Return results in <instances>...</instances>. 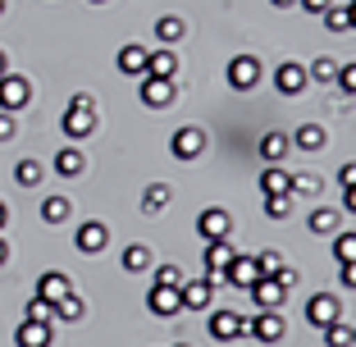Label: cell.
Here are the masks:
<instances>
[{
	"mask_svg": "<svg viewBox=\"0 0 356 347\" xmlns=\"http://www.w3.org/2000/svg\"><path fill=\"white\" fill-rule=\"evenodd\" d=\"M96 124H101V119H96V101L87 92H78L74 101H69V110H64V133L74 137V142H83V137L96 133Z\"/></svg>",
	"mask_w": 356,
	"mask_h": 347,
	"instance_id": "6da1fadb",
	"label": "cell"
},
{
	"mask_svg": "<svg viewBox=\"0 0 356 347\" xmlns=\"http://www.w3.org/2000/svg\"><path fill=\"white\" fill-rule=\"evenodd\" d=\"M338 320H343V306H338L334 293H315L311 302H306V325H311V329H320V334H325V329L338 325Z\"/></svg>",
	"mask_w": 356,
	"mask_h": 347,
	"instance_id": "7a4b0ae2",
	"label": "cell"
},
{
	"mask_svg": "<svg viewBox=\"0 0 356 347\" xmlns=\"http://www.w3.org/2000/svg\"><path fill=\"white\" fill-rule=\"evenodd\" d=\"M28 101H32V83L23 74H10V69H5V74H0V110L19 115Z\"/></svg>",
	"mask_w": 356,
	"mask_h": 347,
	"instance_id": "3957f363",
	"label": "cell"
},
{
	"mask_svg": "<svg viewBox=\"0 0 356 347\" xmlns=\"http://www.w3.org/2000/svg\"><path fill=\"white\" fill-rule=\"evenodd\" d=\"M224 78H229L233 92H252V87L261 83V60H256V55H233L229 69H224Z\"/></svg>",
	"mask_w": 356,
	"mask_h": 347,
	"instance_id": "277c9868",
	"label": "cell"
},
{
	"mask_svg": "<svg viewBox=\"0 0 356 347\" xmlns=\"http://www.w3.org/2000/svg\"><path fill=\"white\" fill-rule=\"evenodd\" d=\"M215 284H220V279H210V274H201V279H183V288H178L183 311H206V306L215 302Z\"/></svg>",
	"mask_w": 356,
	"mask_h": 347,
	"instance_id": "5b68a950",
	"label": "cell"
},
{
	"mask_svg": "<svg viewBox=\"0 0 356 347\" xmlns=\"http://www.w3.org/2000/svg\"><path fill=\"white\" fill-rule=\"evenodd\" d=\"M137 96H142V106H151V110H165V106H174L178 101V87H174V78H142V87H137Z\"/></svg>",
	"mask_w": 356,
	"mask_h": 347,
	"instance_id": "8992f818",
	"label": "cell"
},
{
	"mask_svg": "<svg viewBox=\"0 0 356 347\" xmlns=\"http://www.w3.org/2000/svg\"><path fill=\"white\" fill-rule=\"evenodd\" d=\"M197 233H201V242H220V238H229V233H233L229 211H220V206H206V211L197 215Z\"/></svg>",
	"mask_w": 356,
	"mask_h": 347,
	"instance_id": "52a82bcc",
	"label": "cell"
},
{
	"mask_svg": "<svg viewBox=\"0 0 356 347\" xmlns=\"http://www.w3.org/2000/svg\"><path fill=\"white\" fill-rule=\"evenodd\" d=\"M169 151H174V160H197L201 151H206V128H197V124L178 128L174 142H169Z\"/></svg>",
	"mask_w": 356,
	"mask_h": 347,
	"instance_id": "ba28073f",
	"label": "cell"
},
{
	"mask_svg": "<svg viewBox=\"0 0 356 347\" xmlns=\"http://www.w3.org/2000/svg\"><path fill=\"white\" fill-rule=\"evenodd\" d=\"M247 334L261 338V343H279L288 334V320H283V311H261L256 320H247Z\"/></svg>",
	"mask_w": 356,
	"mask_h": 347,
	"instance_id": "9c48e42d",
	"label": "cell"
},
{
	"mask_svg": "<svg viewBox=\"0 0 356 347\" xmlns=\"http://www.w3.org/2000/svg\"><path fill=\"white\" fill-rule=\"evenodd\" d=\"M74 247L83 256H96V252H105L110 247V229H105L101 220H87V224H78V238H74Z\"/></svg>",
	"mask_w": 356,
	"mask_h": 347,
	"instance_id": "30bf717a",
	"label": "cell"
},
{
	"mask_svg": "<svg viewBox=\"0 0 356 347\" xmlns=\"http://www.w3.org/2000/svg\"><path fill=\"white\" fill-rule=\"evenodd\" d=\"M247 334V320L238 316V311H215L210 316V338L215 343H233V338H242Z\"/></svg>",
	"mask_w": 356,
	"mask_h": 347,
	"instance_id": "8fae6325",
	"label": "cell"
},
{
	"mask_svg": "<svg viewBox=\"0 0 356 347\" xmlns=\"http://www.w3.org/2000/svg\"><path fill=\"white\" fill-rule=\"evenodd\" d=\"M306 83H311V78H306V64H279V69H274V87H279L283 96H302L306 92Z\"/></svg>",
	"mask_w": 356,
	"mask_h": 347,
	"instance_id": "7c38bea8",
	"label": "cell"
},
{
	"mask_svg": "<svg viewBox=\"0 0 356 347\" xmlns=\"http://www.w3.org/2000/svg\"><path fill=\"white\" fill-rule=\"evenodd\" d=\"M147 46H137V42H128V46H119V55H115V64H119V74L124 78H147Z\"/></svg>",
	"mask_w": 356,
	"mask_h": 347,
	"instance_id": "4fadbf2b",
	"label": "cell"
},
{
	"mask_svg": "<svg viewBox=\"0 0 356 347\" xmlns=\"http://www.w3.org/2000/svg\"><path fill=\"white\" fill-rule=\"evenodd\" d=\"M147 306H151V316H156V320H169V316L183 311V297H178V288H156V284H151Z\"/></svg>",
	"mask_w": 356,
	"mask_h": 347,
	"instance_id": "5bb4252c",
	"label": "cell"
},
{
	"mask_svg": "<svg viewBox=\"0 0 356 347\" xmlns=\"http://www.w3.org/2000/svg\"><path fill=\"white\" fill-rule=\"evenodd\" d=\"M247 293L256 297V306H261V311H279V306L288 302V288H283L279 279H256Z\"/></svg>",
	"mask_w": 356,
	"mask_h": 347,
	"instance_id": "9a60e30c",
	"label": "cell"
},
{
	"mask_svg": "<svg viewBox=\"0 0 356 347\" xmlns=\"http://www.w3.org/2000/svg\"><path fill=\"white\" fill-rule=\"evenodd\" d=\"M220 279H224V284H233V288H252L256 279H261V270H256V256H233L229 270H224Z\"/></svg>",
	"mask_w": 356,
	"mask_h": 347,
	"instance_id": "2e32d148",
	"label": "cell"
},
{
	"mask_svg": "<svg viewBox=\"0 0 356 347\" xmlns=\"http://www.w3.org/2000/svg\"><path fill=\"white\" fill-rule=\"evenodd\" d=\"M74 293V284H69V274L64 270H42V279H37V297H46V302H60V297Z\"/></svg>",
	"mask_w": 356,
	"mask_h": 347,
	"instance_id": "e0dca14e",
	"label": "cell"
},
{
	"mask_svg": "<svg viewBox=\"0 0 356 347\" xmlns=\"http://www.w3.org/2000/svg\"><path fill=\"white\" fill-rule=\"evenodd\" d=\"M261 192L265 197H293V174L283 165H265L261 169Z\"/></svg>",
	"mask_w": 356,
	"mask_h": 347,
	"instance_id": "ac0fdd59",
	"label": "cell"
},
{
	"mask_svg": "<svg viewBox=\"0 0 356 347\" xmlns=\"http://www.w3.org/2000/svg\"><path fill=\"white\" fill-rule=\"evenodd\" d=\"M233 247H229V238H220V242H206V252H201V261H206V274L210 279H220L224 270H229V261H233Z\"/></svg>",
	"mask_w": 356,
	"mask_h": 347,
	"instance_id": "d6986e66",
	"label": "cell"
},
{
	"mask_svg": "<svg viewBox=\"0 0 356 347\" xmlns=\"http://www.w3.org/2000/svg\"><path fill=\"white\" fill-rule=\"evenodd\" d=\"M51 338H55V325H37V320H23L14 329V343L19 347H51Z\"/></svg>",
	"mask_w": 356,
	"mask_h": 347,
	"instance_id": "ffe728a7",
	"label": "cell"
},
{
	"mask_svg": "<svg viewBox=\"0 0 356 347\" xmlns=\"http://www.w3.org/2000/svg\"><path fill=\"white\" fill-rule=\"evenodd\" d=\"M147 74H151V78H174V74H178V55H174V46H165V51H151V55H147Z\"/></svg>",
	"mask_w": 356,
	"mask_h": 347,
	"instance_id": "44dd1931",
	"label": "cell"
},
{
	"mask_svg": "<svg viewBox=\"0 0 356 347\" xmlns=\"http://www.w3.org/2000/svg\"><path fill=\"white\" fill-rule=\"evenodd\" d=\"M183 32H188V23L178 19V14H160V19H156V37H160V46H178V42H183Z\"/></svg>",
	"mask_w": 356,
	"mask_h": 347,
	"instance_id": "7402d4cb",
	"label": "cell"
},
{
	"mask_svg": "<svg viewBox=\"0 0 356 347\" xmlns=\"http://www.w3.org/2000/svg\"><path fill=\"white\" fill-rule=\"evenodd\" d=\"M83 169H87V156L78 147H64L60 156H55V174H64V179H78Z\"/></svg>",
	"mask_w": 356,
	"mask_h": 347,
	"instance_id": "603a6c76",
	"label": "cell"
},
{
	"mask_svg": "<svg viewBox=\"0 0 356 347\" xmlns=\"http://www.w3.org/2000/svg\"><path fill=\"white\" fill-rule=\"evenodd\" d=\"M169 201H174V188H169V183H151V188L142 192V211H147V215H160Z\"/></svg>",
	"mask_w": 356,
	"mask_h": 347,
	"instance_id": "cb8c5ba5",
	"label": "cell"
},
{
	"mask_svg": "<svg viewBox=\"0 0 356 347\" xmlns=\"http://www.w3.org/2000/svg\"><path fill=\"white\" fill-rule=\"evenodd\" d=\"M69 215H74V201L69 197H46L42 201V220L46 224H69Z\"/></svg>",
	"mask_w": 356,
	"mask_h": 347,
	"instance_id": "d4e9b609",
	"label": "cell"
},
{
	"mask_svg": "<svg viewBox=\"0 0 356 347\" xmlns=\"http://www.w3.org/2000/svg\"><path fill=\"white\" fill-rule=\"evenodd\" d=\"M293 142H297V147H302V151H320V147H325V142H329V133H325V128H320V124H302V128H297V133H293Z\"/></svg>",
	"mask_w": 356,
	"mask_h": 347,
	"instance_id": "484cf974",
	"label": "cell"
},
{
	"mask_svg": "<svg viewBox=\"0 0 356 347\" xmlns=\"http://www.w3.org/2000/svg\"><path fill=\"white\" fill-rule=\"evenodd\" d=\"M124 270H128V274L151 270V247H147V242H133V247H124Z\"/></svg>",
	"mask_w": 356,
	"mask_h": 347,
	"instance_id": "4316f807",
	"label": "cell"
},
{
	"mask_svg": "<svg viewBox=\"0 0 356 347\" xmlns=\"http://www.w3.org/2000/svg\"><path fill=\"white\" fill-rule=\"evenodd\" d=\"M288 147H293V142H288L283 133H265V137H261V160H270V165H279V160L288 156Z\"/></svg>",
	"mask_w": 356,
	"mask_h": 347,
	"instance_id": "83f0119b",
	"label": "cell"
},
{
	"mask_svg": "<svg viewBox=\"0 0 356 347\" xmlns=\"http://www.w3.org/2000/svg\"><path fill=\"white\" fill-rule=\"evenodd\" d=\"M42 179H46V169L37 165V160H19V165H14V183H19V188H37Z\"/></svg>",
	"mask_w": 356,
	"mask_h": 347,
	"instance_id": "f1b7e54d",
	"label": "cell"
},
{
	"mask_svg": "<svg viewBox=\"0 0 356 347\" xmlns=\"http://www.w3.org/2000/svg\"><path fill=\"white\" fill-rule=\"evenodd\" d=\"M306 224H311V233H338V211L334 206H315Z\"/></svg>",
	"mask_w": 356,
	"mask_h": 347,
	"instance_id": "f546056e",
	"label": "cell"
},
{
	"mask_svg": "<svg viewBox=\"0 0 356 347\" xmlns=\"http://www.w3.org/2000/svg\"><path fill=\"white\" fill-rule=\"evenodd\" d=\"M23 320H37V325H55V306L46 302V297L32 293V302H28V311H23Z\"/></svg>",
	"mask_w": 356,
	"mask_h": 347,
	"instance_id": "4dcf8cb0",
	"label": "cell"
},
{
	"mask_svg": "<svg viewBox=\"0 0 356 347\" xmlns=\"http://www.w3.org/2000/svg\"><path fill=\"white\" fill-rule=\"evenodd\" d=\"M83 311H87V302L78 293H69V297L55 302V320H83Z\"/></svg>",
	"mask_w": 356,
	"mask_h": 347,
	"instance_id": "1f68e13d",
	"label": "cell"
},
{
	"mask_svg": "<svg viewBox=\"0 0 356 347\" xmlns=\"http://www.w3.org/2000/svg\"><path fill=\"white\" fill-rule=\"evenodd\" d=\"M320 192H325L320 174H293V197H320Z\"/></svg>",
	"mask_w": 356,
	"mask_h": 347,
	"instance_id": "d6a6232c",
	"label": "cell"
},
{
	"mask_svg": "<svg viewBox=\"0 0 356 347\" xmlns=\"http://www.w3.org/2000/svg\"><path fill=\"white\" fill-rule=\"evenodd\" d=\"M334 256H338V265L356 261V233H334Z\"/></svg>",
	"mask_w": 356,
	"mask_h": 347,
	"instance_id": "836d02e7",
	"label": "cell"
},
{
	"mask_svg": "<svg viewBox=\"0 0 356 347\" xmlns=\"http://www.w3.org/2000/svg\"><path fill=\"white\" fill-rule=\"evenodd\" d=\"M325 28L329 32H352V14H347V5H329V10H325Z\"/></svg>",
	"mask_w": 356,
	"mask_h": 347,
	"instance_id": "e575fe53",
	"label": "cell"
},
{
	"mask_svg": "<svg viewBox=\"0 0 356 347\" xmlns=\"http://www.w3.org/2000/svg\"><path fill=\"white\" fill-rule=\"evenodd\" d=\"M306 78H315V83H334V78H338V64L329 60V55H320V60L306 69Z\"/></svg>",
	"mask_w": 356,
	"mask_h": 347,
	"instance_id": "d590c367",
	"label": "cell"
},
{
	"mask_svg": "<svg viewBox=\"0 0 356 347\" xmlns=\"http://www.w3.org/2000/svg\"><path fill=\"white\" fill-rule=\"evenodd\" d=\"M325 347H356V338H352V329L338 320V325H329L325 329Z\"/></svg>",
	"mask_w": 356,
	"mask_h": 347,
	"instance_id": "8d00e7d4",
	"label": "cell"
},
{
	"mask_svg": "<svg viewBox=\"0 0 356 347\" xmlns=\"http://www.w3.org/2000/svg\"><path fill=\"white\" fill-rule=\"evenodd\" d=\"M256 270H261V279H274V274L283 270V256L279 252H261L256 256Z\"/></svg>",
	"mask_w": 356,
	"mask_h": 347,
	"instance_id": "74e56055",
	"label": "cell"
},
{
	"mask_svg": "<svg viewBox=\"0 0 356 347\" xmlns=\"http://www.w3.org/2000/svg\"><path fill=\"white\" fill-rule=\"evenodd\" d=\"M265 215L270 220H288L293 215V197H265Z\"/></svg>",
	"mask_w": 356,
	"mask_h": 347,
	"instance_id": "f35d334b",
	"label": "cell"
},
{
	"mask_svg": "<svg viewBox=\"0 0 356 347\" xmlns=\"http://www.w3.org/2000/svg\"><path fill=\"white\" fill-rule=\"evenodd\" d=\"M156 288H183V274H178V265H156Z\"/></svg>",
	"mask_w": 356,
	"mask_h": 347,
	"instance_id": "ab89813d",
	"label": "cell"
},
{
	"mask_svg": "<svg viewBox=\"0 0 356 347\" xmlns=\"http://www.w3.org/2000/svg\"><path fill=\"white\" fill-rule=\"evenodd\" d=\"M338 87H343L347 96H356V64H343V69H338V78H334Z\"/></svg>",
	"mask_w": 356,
	"mask_h": 347,
	"instance_id": "60d3db41",
	"label": "cell"
},
{
	"mask_svg": "<svg viewBox=\"0 0 356 347\" xmlns=\"http://www.w3.org/2000/svg\"><path fill=\"white\" fill-rule=\"evenodd\" d=\"M14 133H19L14 115H10V110H0V142H14Z\"/></svg>",
	"mask_w": 356,
	"mask_h": 347,
	"instance_id": "b9f144b4",
	"label": "cell"
},
{
	"mask_svg": "<svg viewBox=\"0 0 356 347\" xmlns=\"http://www.w3.org/2000/svg\"><path fill=\"white\" fill-rule=\"evenodd\" d=\"M338 284H343V288H352V293H356V261L338 270Z\"/></svg>",
	"mask_w": 356,
	"mask_h": 347,
	"instance_id": "7bdbcfd3",
	"label": "cell"
},
{
	"mask_svg": "<svg viewBox=\"0 0 356 347\" xmlns=\"http://www.w3.org/2000/svg\"><path fill=\"white\" fill-rule=\"evenodd\" d=\"M338 183H343V188H352V183H356V160H347V165L338 169Z\"/></svg>",
	"mask_w": 356,
	"mask_h": 347,
	"instance_id": "ee69618b",
	"label": "cell"
},
{
	"mask_svg": "<svg viewBox=\"0 0 356 347\" xmlns=\"http://www.w3.org/2000/svg\"><path fill=\"white\" fill-rule=\"evenodd\" d=\"M297 5H302V10H306V14H325V10H329V5H334V0H297Z\"/></svg>",
	"mask_w": 356,
	"mask_h": 347,
	"instance_id": "f6af8a7d",
	"label": "cell"
},
{
	"mask_svg": "<svg viewBox=\"0 0 356 347\" xmlns=\"http://www.w3.org/2000/svg\"><path fill=\"white\" fill-rule=\"evenodd\" d=\"M274 279H279V284H283V288H297V270H288V265H283V270H279V274H274Z\"/></svg>",
	"mask_w": 356,
	"mask_h": 347,
	"instance_id": "bcb514c9",
	"label": "cell"
},
{
	"mask_svg": "<svg viewBox=\"0 0 356 347\" xmlns=\"http://www.w3.org/2000/svg\"><path fill=\"white\" fill-rule=\"evenodd\" d=\"M343 211L356 215V183H352V188H343Z\"/></svg>",
	"mask_w": 356,
	"mask_h": 347,
	"instance_id": "7dc6e473",
	"label": "cell"
},
{
	"mask_svg": "<svg viewBox=\"0 0 356 347\" xmlns=\"http://www.w3.org/2000/svg\"><path fill=\"white\" fill-rule=\"evenodd\" d=\"M10 261V247H5V238H0V265Z\"/></svg>",
	"mask_w": 356,
	"mask_h": 347,
	"instance_id": "c3c4849f",
	"label": "cell"
},
{
	"mask_svg": "<svg viewBox=\"0 0 356 347\" xmlns=\"http://www.w3.org/2000/svg\"><path fill=\"white\" fill-rule=\"evenodd\" d=\"M270 5H279V10H288V5H297V0H270Z\"/></svg>",
	"mask_w": 356,
	"mask_h": 347,
	"instance_id": "681fc988",
	"label": "cell"
},
{
	"mask_svg": "<svg viewBox=\"0 0 356 347\" xmlns=\"http://www.w3.org/2000/svg\"><path fill=\"white\" fill-rule=\"evenodd\" d=\"M347 14H352V28H356V0H352V5H347Z\"/></svg>",
	"mask_w": 356,
	"mask_h": 347,
	"instance_id": "f907efd6",
	"label": "cell"
},
{
	"mask_svg": "<svg viewBox=\"0 0 356 347\" xmlns=\"http://www.w3.org/2000/svg\"><path fill=\"white\" fill-rule=\"evenodd\" d=\"M5 69H10V64H5V51H0V74H5Z\"/></svg>",
	"mask_w": 356,
	"mask_h": 347,
	"instance_id": "816d5d0a",
	"label": "cell"
},
{
	"mask_svg": "<svg viewBox=\"0 0 356 347\" xmlns=\"http://www.w3.org/2000/svg\"><path fill=\"white\" fill-rule=\"evenodd\" d=\"M0 229H5V201H0Z\"/></svg>",
	"mask_w": 356,
	"mask_h": 347,
	"instance_id": "f5cc1de1",
	"label": "cell"
},
{
	"mask_svg": "<svg viewBox=\"0 0 356 347\" xmlns=\"http://www.w3.org/2000/svg\"><path fill=\"white\" fill-rule=\"evenodd\" d=\"M87 5H110V0H87Z\"/></svg>",
	"mask_w": 356,
	"mask_h": 347,
	"instance_id": "db71d44e",
	"label": "cell"
},
{
	"mask_svg": "<svg viewBox=\"0 0 356 347\" xmlns=\"http://www.w3.org/2000/svg\"><path fill=\"white\" fill-rule=\"evenodd\" d=\"M0 14H5V0H0Z\"/></svg>",
	"mask_w": 356,
	"mask_h": 347,
	"instance_id": "11a10c76",
	"label": "cell"
},
{
	"mask_svg": "<svg viewBox=\"0 0 356 347\" xmlns=\"http://www.w3.org/2000/svg\"><path fill=\"white\" fill-rule=\"evenodd\" d=\"M174 347H188V343H174Z\"/></svg>",
	"mask_w": 356,
	"mask_h": 347,
	"instance_id": "9f6ffc18",
	"label": "cell"
},
{
	"mask_svg": "<svg viewBox=\"0 0 356 347\" xmlns=\"http://www.w3.org/2000/svg\"><path fill=\"white\" fill-rule=\"evenodd\" d=\"M352 338H356V329H352Z\"/></svg>",
	"mask_w": 356,
	"mask_h": 347,
	"instance_id": "6f0895ef",
	"label": "cell"
}]
</instances>
